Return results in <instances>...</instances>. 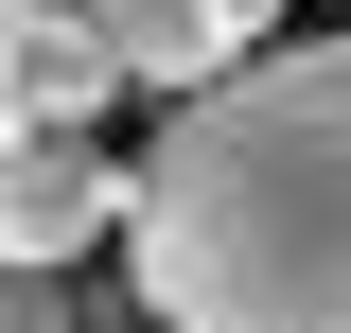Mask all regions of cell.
<instances>
[{"label":"cell","instance_id":"obj_6","mask_svg":"<svg viewBox=\"0 0 351 333\" xmlns=\"http://www.w3.org/2000/svg\"><path fill=\"white\" fill-rule=\"evenodd\" d=\"M18 18H36V0H0V53H18Z\"/></svg>","mask_w":351,"mask_h":333},{"label":"cell","instance_id":"obj_5","mask_svg":"<svg viewBox=\"0 0 351 333\" xmlns=\"http://www.w3.org/2000/svg\"><path fill=\"white\" fill-rule=\"evenodd\" d=\"M71 281H88V263H71ZM71 281L0 263V333H158V316H106V298H71Z\"/></svg>","mask_w":351,"mask_h":333},{"label":"cell","instance_id":"obj_3","mask_svg":"<svg viewBox=\"0 0 351 333\" xmlns=\"http://www.w3.org/2000/svg\"><path fill=\"white\" fill-rule=\"evenodd\" d=\"M106 18V53H123V88H211V71H246L263 36H281V0H88Z\"/></svg>","mask_w":351,"mask_h":333},{"label":"cell","instance_id":"obj_2","mask_svg":"<svg viewBox=\"0 0 351 333\" xmlns=\"http://www.w3.org/2000/svg\"><path fill=\"white\" fill-rule=\"evenodd\" d=\"M88 246H123V158H106V123H0V263L71 281Z\"/></svg>","mask_w":351,"mask_h":333},{"label":"cell","instance_id":"obj_1","mask_svg":"<svg viewBox=\"0 0 351 333\" xmlns=\"http://www.w3.org/2000/svg\"><path fill=\"white\" fill-rule=\"evenodd\" d=\"M123 298L158 333H351V36H263L123 158Z\"/></svg>","mask_w":351,"mask_h":333},{"label":"cell","instance_id":"obj_4","mask_svg":"<svg viewBox=\"0 0 351 333\" xmlns=\"http://www.w3.org/2000/svg\"><path fill=\"white\" fill-rule=\"evenodd\" d=\"M106 106H123L106 18H88V0H36V18H18V53H0V123H106Z\"/></svg>","mask_w":351,"mask_h":333}]
</instances>
